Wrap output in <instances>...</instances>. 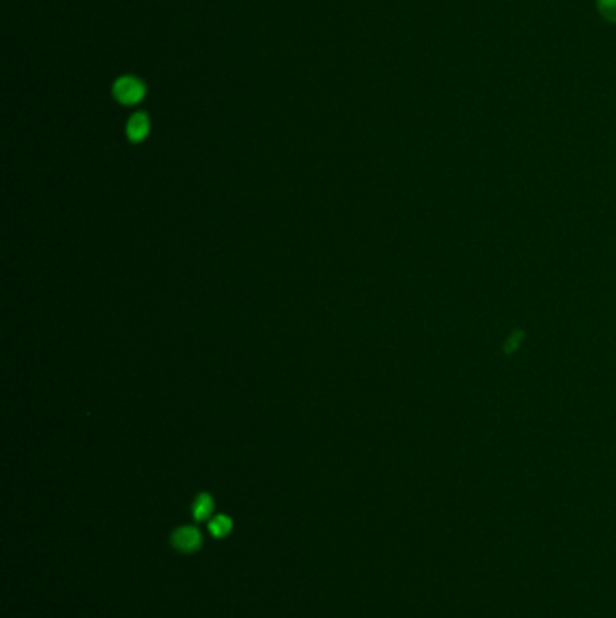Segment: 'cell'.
I'll return each instance as SVG.
<instances>
[{"mask_svg":"<svg viewBox=\"0 0 616 618\" xmlns=\"http://www.w3.org/2000/svg\"><path fill=\"white\" fill-rule=\"evenodd\" d=\"M147 93L145 83L134 74L120 76L112 85V96L123 105H136L143 100Z\"/></svg>","mask_w":616,"mask_h":618,"instance_id":"cell-1","label":"cell"},{"mask_svg":"<svg viewBox=\"0 0 616 618\" xmlns=\"http://www.w3.org/2000/svg\"><path fill=\"white\" fill-rule=\"evenodd\" d=\"M171 543L181 554H196L203 544V535L196 526H181L172 534Z\"/></svg>","mask_w":616,"mask_h":618,"instance_id":"cell-2","label":"cell"},{"mask_svg":"<svg viewBox=\"0 0 616 618\" xmlns=\"http://www.w3.org/2000/svg\"><path fill=\"white\" fill-rule=\"evenodd\" d=\"M151 132V118L147 113H136L127 123V138L132 143L143 142Z\"/></svg>","mask_w":616,"mask_h":618,"instance_id":"cell-3","label":"cell"},{"mask_svg":"<svg viewBox=\"0 0 616 618\" xmlns=\"http://www.w3.org/2000/svg\"><path fill=\"white\" fill-rule=\"evenodd\" d=\"M208 530H210V534H211L213 537L222 539V537H226V535L233 530V523H231V519H230L228 515L219 514V515H215V517L210 521Z\"/></svg>","mask_w":616,"mask_h":618,"instance_id":"cell-4","label":"cell"},{"mask_svg":"<svg viewBox=\"0 0 616 618\" xmlns=\"http://www.w3.org/2000/svg\"><path fill=\"white\" fill-rule=\"evenodd\" d=\"M213 512V499L210 494H200L192 506V515L196 521H206Z\"/></svg>","mask_w":616,"mask_h":618,"instance_id":"cell-5","label":"cell"},{"mask_svg":"<svg viewBox=\"0 0 616 618\" xmlns=\"http://www.w3.org/2000/svg\"><path fill=\"white\" fill-rule=\"evenodd\" d=\"M599 13L611 24H616V0H597Z\"/></svg>","mask_w":616,"mask_h":618,"instance_id":"cell-6","label":"cell"}]
</instances>
